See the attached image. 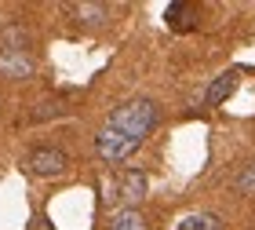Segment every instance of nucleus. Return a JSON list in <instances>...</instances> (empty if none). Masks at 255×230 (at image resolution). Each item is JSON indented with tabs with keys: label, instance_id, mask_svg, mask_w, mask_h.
<instances>
[{
	"label": "nucleus",
	"instance_id": "f257e3e1",
	"mask_svg": "<svg viewBox=\"0 0 255 230\" xmlns=\"http://www.w3.org/2000/svg\"><path fill=\"white\" fill-rule=\"evenodd\" d=\"M157 121H160V110H157L153 99H128L110 113L106 128L121 132V135H128V139H135V143H146V135L157 128Z\"/></svg>",
	"mask_w": 255,
	"mask_h": 230
},
{
	"label": "nucleus",
	"instance_id": "f03ea898",
	"mask_svg": "<svg viewBox=\"0 0 255 230\" xmlns=\"http://www.w3.org/2000/svg\"><path fill=\"white\" fill-rule=\"evenodd\" d=\"M66 168H69V157L62 146H33L26 154V172L37 179H59L66 176Z\"/></svg>",
	"mask_w": 255,
	"mask_h": 230
},
{
	"label": "nucleus",
	"instance_id": "7ed1b4c3",
	"mask_svg": "<svg viewBox=\"0 0 255 230\" xmlns=\"http://www.w3.org/2000/svg\"><path fill=\"white\" fill-rule=\"evenodd\" d=\"M142 143H135V139H128V135H121V132H113V128H106L102 124L99 128V135H95V154H99V161L102 165H121V161H128Z\"/></svg>",
	"mask_w": 255,
	"mask_h": 230
},
{
	"label": "nucleus",
	"instance_id": "20e7f679",
	"mask_svg": "<svg viewBox=\"0 0 255 230\" xmlns=\"http://www.w3.org/2000/svg\"><path fill=\"white\" fill-rule=\"evenodd\" d=\"M66 15L80 29H102L113 18V7L99 4V0H73V4H66Z\"/></svg>",
	"mask_w": 255,
	"mask_h": 230
},
{
	"label": "nucleus",
	"instance_id": "39448f33",
	"mask_svg": "<svg viewBox=\"0 0 255 230\" xmlns=\"http://www.w3.org/2000/svg\"><path fill=\"white\" fill-rule=\"evenodd\" d=\"M146 187H149V179H146L142 168H124L117 176V187H113L110 198L121 201L124 209H138V201L146 198Z\"/></svg>",
	"mask_w": 255,
	"mask_h": 230
},
{
	"label": "nucleus",
	"instance_id": "423d86ee",
	"mask_svg": "<svg viewBox=\"0 0 255 230\" xmlns=\"http://www.w3.org/2000/svg\"><path fill=\"white\" fill-rule=\"evenodd\" d=\"M33 73H37V55L33 51L0 48V77L4 80H29Z\"/></svg>",
	"mask_w": 255,
	"mask_h": 230
},
{
	"label": "nucleus",
	"instance_id": "0eeeda50",
	"mask_svg": "<svg viewBox=\"0 0 255 230\" xmlns=\"http://www.w3.org/2000/svg\"><path fill=\"white\" fill-rule=\"evenodd\" d=\"M164 18H168V26L175 29V33H190V29H197V22H201L197 7H193V4H186V0H175V4H168Z\"/></svg>",
	"mask_w": 255,
	"mask_h": 230
},
{
	"label": "nucleus",
	"instance_id": "6e6552de",
	"mask_svg": "<svg viewBox=\"0 0 255 230\" xmlns=\"http://www.w3.org/2000/svg\"><path fill=\"white\" fill-rule=\"evenodd\" d=\"M234 91H237V70H226V73H219L212 84H208L204 102H208V106H223V102L234 95Z\"/></svg>",
	"mask_w": 255,
	"mask_h": 230
},
{
	"label": "nucleus",
	"instance_id": "1a4fd4ad",
	"mask_svg": "<svg viewBox=\"0 0 255 230\" xmlns=\"http://www.w3.org/2000/svg\"><path fill=\"white\" fill-rule=\"evenodd\" d=\"M110 230H149V223L138 209H117L110 216Z\"/></svg>",
	"mask_w": 255,
	"mask_h": 230
},
{
	"label": "nucleus",
	"instance_id": "9d476101",
	"mask_svg": "<svg viewBox=\"0 0 255 230\" xmlns=\"http://www.w3.org/2000/svg\"><path fill=\"white\" fill-rule=\"evenodd\" d=\"M219 227H223V220H219L215 212H190V216H182L171 230H219Z\"/></svg>",
	"mask_w": 255,
	"mask_h": 230
},
{
	"label": "nucleus",
	"instance_id": "9b49d317",
	"mask_svg": "<svg viewBox=\"0 0 255 230\" xmlns=\"http://www.w3.org/2000/svg\"><path fill=\"white\" fill-rule=\"evenodd\" d=\"M0 48H15V51H29V33L22 22H7L0 33Z\"/></svg>",
	"mask_w": 255,
	"mask_h": 230
},
{
	"label": "nucleus",
	"instance_id": "f8f14e48",
	"mask_svg": "<svg viewBox=\"0 0 255 230\" xmlns=\"http://www.w3.org/2000/svg\"><path fill=\"white\" fill-rule=\"evenodd\" d=\"M66 110H69V106H66L62 99H40L37 106L29 110V121H48V117L55 121V117H62Z\"/></svg>",
	"mask_w": 255,
	"mask_h": 230
},
{
	"label": "nucleus",
	"instance_id": "ddd939ff",
	"mask_svg": "<svg viewBox=\"0 0 255 230\" xmlns=\"http://www.w3.org/2000/svg\"><path fill=\"white\" fill-rule=\"evenodd\" d=\"M234 190L241 194V198H255V161H248V165L237 172V179H234Z\"/></svg>",
	"mask_w": 255,
	"mask_h": 230
},
{
	"label": "nucleus",
	"instance_id": "4468645a",
	"mask_svg": "<svg viewBox=\"0 0 255 230\" xmlns=\"http://www.w3.org/2000/svg\"><path fill=\"white\" fill-rule=\"evenodd\" d=\"M33 230H51V227H40V223H33Z\"/></svg>",
	"mask_w": 255,
	"mask_h": 230
}]
</instances>
